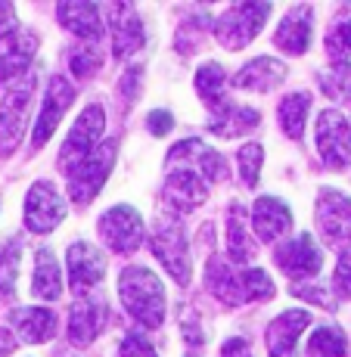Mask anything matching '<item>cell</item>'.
<instances>
[{
  "instance_id": "35",
  "label": "cell",
  "mask_w": 351,
  "mask_h": 357,
  "mask_svg": "<svg viewBox=\"0 0 351 357\" xmlns=\"http://www.w3.org/2000/svg\"><path fill=\"white\" fill-rule=\"evenodd\" d=\"M261 162H264V153H261V146H255V143H249V146L239 149V174H243V181L249 183V187L258 183Z\"/></svg>"
},
{
  "instance_id": "38",
  "label": "cell",
  "mask_w": 351,
  "mask_h": 357,
  "mask_svg": "<svg viewBox=\"0 0 351 357\" xmlns=\"http://www.w3.org/2000/svg\"><path fill=\"white\" fill-rule=\"evenodd\" d=\"M121 357H159V354H156V348L140 333H130L121 342Z\"/></svg>"
},
{
  "instance_id": "29",
  "label": "cell",
  "mask_w": 351,
  "mask_h": 357,
  "mask_svg": "<svg viewBox=\"0 0 351 357\" xmlns=\"http://www.w3.org/2000/svg\"><path fill=\"white\" fill-rule=\"evenodd\" d=\"M224 78H227V75H224V68L218 66V63H205V66L196 72V91H199V97L209 102L211 112H218V109H221L224 102H227V100H221Z\"/></svg>"
},
{
  "instance_id": "46",
  "label": "cell",
  "mask_w": 351,
  "mask_h": 357,
  "mask_svg": "<svg viewBox=\"0 0 351 357\" xmlns=\"http://www.w3.org/2000/svg\"><path fill=\"white\" fill-rule=\"evenodd\" d=\"M13 345H16V342H13V335L6 333V329H0V357H6L13 351Z\"/></svg>"
},
{
  "instance_id": "30",
  "label": "cell",
  "mask_w": 351,
  "mask_h": 357,
  "mask_svg": "<svg viewBox=\"0 0 351 357\" xmlns=\"http://www.w3.org/2000/svg\"><path fill=\"white\" fill-rule=\"evenodd\" d=\"M348 342L339 326H320L308 342V357H345Z\"/></svg>"
},
{
  "instance_id": "3",
  "label": "cell",
  "mask_w": 351,
  "mask_h": 357,
  "mask_svg": "<svg viewBox=\"0 0 351 357\" xmlns=\"http://www.w3.org/2000/svg\"><path fill=\"white\" fill-rule=\"evenodd\" d=\"M271 16V3H237L224 10L218 19V40L227 50H243L252 38L261 31V25Z\"/></svg>"
},
{
  "instance_id": "14",
  "label": "cell",
  "mask_w": 351,
  "mask_h": 357,
  "mask_svg": "<svg viewBox=\"0 0 351 357\" xmlns=\"http://www.w3.org/2000/svg\"><path fill=\"white\" fill-rule=\"evenodd\" d=\"M103 255L87 243H75L68 249V283H72L75 292H87L94 286L103 283Z\"/></svg>"
},
{
  "instance_id": "1",
  "label": "cell",
  "mask_w": 351,
  "mask_h": 357,
  "mask_svg": "<svg viewBox=\"0 0 351 357\" xmlns=\"http://www.w3.org/2000/svg\"><path fill=\"white\" fill-rule=\"evenodd\" d=\"M119 295H121V305L128 307V314L134 320H140L149 329L162 326L165 289L153 271H147V267H125L119 277Z\"/></svg>"
},
{
  "instance_id": "5",
  "label": "cell",
  "mask_w": 351,
  "mask_h": 357,
  "mask_svg": "<svg viewBox=\"0 0 351 357\" xmlns=\"http://www.w3.org/2000/svg\"><path fill=\"white\" fill-rule=\"evenodd\" d=\"M149 245H153L156 258L165 264V271H168L181 286H187L193 271H190V252H187V239H184L181 224L168 221V218L156 221V230H153V236H149Z\"/></svg>"
},
{
  "instance_id": "18",
  "label": "cell",
  "mask_w": 351,
  "mask_h": 357,
  "mask_svg": "<svg viewBox=\"0 0 351 357\" xmlns=\"http://www.w3.org/2000/svg\"><path fill=\"white\" fill-rule=\"evenodd\" d=\"M311 324L308 311H286L267 329V345H271V357H292V348L299 342V335L305 333V326Z\"/></svg>"
},
{
  "instance_id": "8",
  "label": "cell",
  "mask_w": 351,
  "mask_h": 357,
  "mask_svg": "<svg viewBox=\"0 0 351 357\" xmlns=\"http://www.w3.org/2000/svg\"><path fill=\"white\" fill-rule=\"evenodd\" d=\"M34 91V78H25V84L13 87L6 93L3 106H0V155L16 153V146L22 143L25 121H29V102Z\"/></svg>"
},
{
  "instance_id": "44",
  "label": "cell",
  "mask_w": 351,
  "mask_h": 357,
  "mask_svg": "<svg viewBox=\"0 0 351 357\" xmlns=\"http://www.w3.org/2000/svg\"><path fill=\"white\" fill-rule=\"evenodd\" d=\"M224 357H252V354L243 339H230V342H224Z\"/></svg>"
},
{
  "instance_id": "17",
  "label": "cell",
  "mask_w": 351,
  "mask_h": 357,
  "mask_svg": "<svg viewBox=\"0 0 351 357\" xmlns=\"http://www.w3.org/2000/svg\"><path fill=\"white\" fill-rule=\"evenodd\" d=\"M205 196H209V190L199 181L196 171H190V168L174 171V174H168V181H165V202L174 211H193L196 205L205 202Z\"/></svg>"
},
{
  "instance_id": "32",
  "label": "cell",
  "mask_w": 351,
  "mask_h": 357,
  "mask_svg": "<svg viewBox=\"0 0 351 357\" xmlns=\"http://www.w3.org/2000/svg\"><path fill=\"white\" fill-rule=\"evenodd\" d=\"M239 280H243V295L246 301H261V298H274V283L271 277H267L264 271H243L239 273Z\"/></svg>"
},
{
  "instance_id": "2",
  "label": "cell",
  "mask_w": 351,
  "mask_h": 357,
  "mask_svg": "<svg viewBox=\"0 0 351 357\" xmlns=\"http://www.w3.org/2000/svg\"><path fill=\"white\" fill-rule=\"evenodd\" d=\"M115 165V140H106L103 146H96L87 159L68 168V196L78 205L94 202V196L100 193V187L106 183L109 171Z\"/></svg>"
},
{
  "instance_id": "28",
  "label": "cell",
  "mask_w": 351,
  "mask_h": 357,
  "mask_svg": "<svg viewBox=\"0 0 351 357\" xmlns=\"http://www.w3.org/2000/svg\"><path fill=\"white\" fill-rule=\"evenodd\" d=\"M308 106H311V93H305V91H301V93H289V97L280 102V128L286 130V137L301 140Z\"/></svg>"
},
{
  "instance_id": "22",
  "label": "cell",
  "mask_w": 351,
  "mask_h": 357,
  "mask_svg": "<svg viewBox=\"0 0 351 357\" xmlns=\"http://www.w3.org/2000/svg\"><path fill=\"white\" fill-rule=\"evenodd\" d=\"M103 314H106V307L96 298H81L72 307V314H68V335H72L75 345H91L96 335H100Z\"/></svg>"
},
{
  "instance_id": "23",
  "label": "cell",
  "mask_w": 351,
  "mask_h": 357,
  "mask_svg": "<svg viewBox=\"0 0 351 357\" xmlns=\"http://www.w3.org/2000/svg\"><path fill=\"white\" fill-rule=\"evenodd\" d=\"M59 22L66 25L68 31H75L84 40H96L103 38V16L96 3H59L57 10Z\"/></svg>"
},
{
  "instance_id": "43",
  "label": "cell",
  "mask_w": 351,
  "mask_h": 357,
  "mask_svg": "<svg viewBox=\"0 0 351 357\" xmlns=\"http://www.w3.org/2000/svg\"><path fill=\"white\" fill-rule=\"evenodd\" d=\"M140 68H130V72L125 75V81H121V93H125V100L130 102L134 100V93H137V87H140Z\"/></svg>"
},
{
  "instance_id": "37",
  "label": "cell",
  "mask_w": 351,
  "mask_h": 357,
  "mask_svg": "<svg viewBox=\"0 0 351 357\" xmlns=\"http://www.w3.org/2000/svg\"><path fill=\"white\" fill-rule=\"evenodd\" d=\"M103 66V56L96 50H91V47H87V50H78L72 56V72H75V78H91V75L96 72V68Z\"/></svg>"
},
{
  "instance_id": "24",
  "label": "cell",
  "mask_w": 351,
  "mask_h": 357,
  "mask_svg": "<svg viewBox=\"0 0 351 357\" xmlns=\"http://www.w3.org/2000/svg\"><path fill=\"white\" fill-rule=\"evenodd\" d=\"M31 292H34V298H44V301H57L63 295V277H59V264L50 249H38Z\"/></svg>"
},
{
  "instance_id": "41",
  "label": "cell",
  "mask_w": 351,
  "mask_h": 357,
  "mask_svg": "<svg viewBox=\"0 0 351 357\" xmlns=\"http://www.w3.org/2000/svg\"><path fill=\"white\" fill-rule=\"evenodd\" d=\"M147 125L153 128V134H168L171 128H174V119H171V112H162V109H156V112H149V119H147Z\"/></svg>"
},
{
  "instance_id": "42",
  "label": "cell",
  "mask_w": 351,
  "mask_h": 357,
  "mask_svg": "<svg viewBox=\"0 0 351 357\" xmlns=\"http://www.w3.org/2000/svg\"><path fill=\"white\" fill-rule=\"evenodd\" d=\"M16 31V10L10 3H0V40Z\"/></svg>"
},
{
  "instance_id": "13",
  "label": "cell",
  "mask_w": 351,
  "mask_h": 357,
  "mask_svg": "<svg viewBox=\"0 0 351 357\" xmlns=\"http://www.w3.org/2000/svg\"><path fill=\"white\" fill-rule=\"evenodd\" d=\"M34 50H38V38L29 31H13L10 38L0 40V84L22 78Z\"/></svg>"
},
{
  "instance_id": "27",
  "label": "cell",
  "mask_w": 351,
  "mask_h": 357,
  "mask_svg": "<svg viewBox=\"0 0 351 357\" xmlns=\"http://www.w3.org/2000/svg\"><path fill=\"white\" fill-rule=\"evenodd\" d=\"M209 289L215 292V298L227 301V305H243V301H246L239 273H230L218 258L209 264Z\"/></svg>"
},
{
  "instance_id": "26",
  "label": "cell",
  "mask_w": 351,
  "mask_h": 357,
  "mask_svg": "<svg viewBox=\"0 0 351 357\" xmlns=\"http://www.w3.org/2000/svg\"><path fill=\"white\" fill-rule=\"evenodd\" d=\"M227 252L233 261H252L255 258V243L249 239V224H246L243 205H233L227 218Z\"/></svg>"
},
{
  "instance_id": "12",
  "label": "cell",
  "mask_w": 351,
  "mask_h": 357,
  "mask_svg": "<svg viewBox=\"0 0 351 357\" xmlns=\"http://www.w3.org/2000/svg\"><path fill=\"white\" fill-rule=\"evenodd\" d=\"M75 100V87L68 84L66 78H50V87H47V97H44V106H40V115H38V125H34V149H40L47 140L53 137V130H57L59 119L66 115V109L72 106Z\"/></svg>"
},
{
  "instance_id": "21",
  "label": "cell",
  "mask_w": 351,
  "mask_h": 357,
  "mask_svg": "<svg viewBox=\"0 0 351 357\" xmlns=\"http://www.w3.org/2000/svg\"><path fill=\"white\" fill-rule=\"evenodd\" d=\"M10 324L16 326L19 339L31 342V345L53 339V333H57V317L47 307H16L10 314Z\"/></svg>"
},
{
  "instance_id": "15",
  "label": "cell",
  "mask_w": 351,
  "mask_h": 357,
  "mask_svg": "<svg viewBox=\"0 0 351 357\" xmlns=\"http://www.w3.org/2000/svg\"><path fill=\"white\" fill-rule=\"evenodd\" d=\"M109 25H112V47L115 56H130L134 50H140L147 34H143V25L137 19L134 6H109Z\"/></svg>"
},
{
  "instance_id": "45",
  "label": "cell",
  "mask_w": 351,
  "mask_h": 357,
  "mask_svg": "<svg viewBox=\"0 0 351 357\" xmlns=\"http://www.w3.org/2000/svg\"><path fill=\"white\" fill-rule=\"evenodd\" d=\"M295 295H305V298H314V305H329L327 301V289H311V286H292Z\"/></svg>"
},
{
  "instance_id": "6",
  "label": "cell",
  "mask_w": 351,
  "mask_h": 357,
  "mask_svg": "<svg viewBox=\"0 0 351 357\" xmlns=\"http://www.w3.org/2000/svg\"><path fill=\"white\" fill-rule=\"evenodd\" d=\"M318 149L327 168L339 171L351 165V125L336 109L318 115Z\"/></svg>"
},
{
  "instance_id": "9",
  "label": "cell",
  "mask_w": 351,
  "mask_h": 357,
  "mask_svg": "<svg viewBox=\"0 0 351 357\" xmlns=\"http://www.w3.org/2000/svg\"><path fill=\"white\" fill-rule=\"evenodd\" d=\"M100 236L112 252H134L143 243V218L130 205H115L100 218Z\"/></svg>"
},
{
  "instance_id": "36",
  "label": "cell",
  "mask_w": 351,
  "mask_h": 357,
  "mask_svg": "<svg viewBox=\"0 0 351 357\" xmlns=\"http://www.w3.org/2000/svg\"><path fill=\"white\" fill-rule=\"evenodd\" d=\"M196 165L202 168V174L209 177V181H224L227 177V162H224V155L215 153V149H202V153L196 155Z\"/></svg>"
},
{
  "instance_id": "4",
  "label": "cell",
  "mask_w": 351,
  "mask_h": 357,
  "mask_svg": "<svg viewBox=\"0 0 351 357\" xmlns=\"http://www.w3.org/2000/svg\"><path fill=\"white\" fill-rule=\"evenodd\" d=\"M318 224L320 236L329 249L351 252V199L342 196L339 190H323L318 205Z\"/></svg>"
},
{
  "instance_id": "39",
  "label": "cell",
  "mask_w": 351,
  "mask_h": 357,
  "mask_svg": "<svg viewBox=\"0 0 351 357\" xmlns=\"http://www.w3.org/2000/svg\"><path fill=\"white\" fill-rule=\"evenodd\" d=\"M336 289L339 295H351V252L342 255L339 267H336Z\"/></svg>"
},
{
  "instance_id": "31",
  "label": "cell",
  "mask_w": 351,
  "mask_h": 357,
  "mask_svg": "<svg viewBox=\"0 0 351 357\" xmlns=\"http://www.w3.org/2000/svg\"><path fill=\"white\" fill-rule=\"evenodd\" d=\"M19 258H22V239L13 236L0 245V295L16 292V277H19Z\"/></svg>"
},
{
  "instance_id": "40",
  "label": "cell",
  "mask_w": 351,
  "mask_h": 357,
  "mask_svg": "<svg viewBox=\"0 0 351 357\" xmlns=\"http://www.w3.org/2000/svg\"><path fill=\"white\" fill-rule=\"evenodd\" d=\"M184 339L190 342V345H202V329H199V324L193 320V307H184Z\"/></svg>"
},
{
  "instance_id": "11",
  "label": "cell",
  "mask_w": 351,
  "mask_h": 357,
  "mask_svg": "<svg viewBox=\"0 0 351 357\" xmlns=\"http://www.w3.org/2000/svg\"><path fill=\"white\" fill-rule=\"evenodd\" d=\"M274 261H277V267H280V271H286L289 277L308 280V277H318V273H320L323 252L314 245L311 233H299L292 243H286L283 249L274 252Z\"/></svg>"
},
{
  "instance_id": "10",
  "label": "cell",
  "mask_w": 351,
  "mask_h": 357,
  "mask_svg": "<svg viewBox=\"0 0 351 357\" xmlns=\"http://www.w3.org/2000/svg\"><path fill=\"white\" fill-rule=\"evenodd\" d=\"M66 218V202L50 181H38L25 196V224L31 233H50Z\"/></svg>"
},
{
  "instance_id": "19",
  "label": "cell",
  "mask_w": 351,
  "mask_h": 357,
  "mask_svg": "<svg viewBox=\"0 0 351 357\" xmlns=\"http://www.w3.org/2000/svg\"><path fill=\"white\" fill-rule=\"evenodd\" d=\"M252 224H255V233L261 243H274V239H280L289 230L292 215H289V208L280 199L264 196V199H258L255 208H252Z\"/></svg>"
},
{
  "instance_id": "7",
  "label": "cell",
  "mask_w": 351,
  "mask_h": 357,
  "mask_svg": "<svg viewBox=\"0 0 351 357\" xmlns=\"http://www.w3.org/2000/svg\"><path fill=\"white\" fill-rule=\"evenodd\" d=\"M103 125H106V112H103L100 102H91V106L78 115L75 128L68 130V137L63 143V153H59V165H63V168H72V162L78 165L81 159H87V155L100 146Z\"/></svg>"
},
{
  "instance_id": "20",
  "label": "cell",
  "mask_w": 351,
  "mask_h": 357,
  "mask_svg": "<svg viewBox=\"0 0 351 357\" xmlns=\"http://www.w3.org/2000/svg\"><path fill=\"white\" fill-rule=\"evenodd\" d=\"M286 78V66L274 56H258L252 59L249 66L239 68V75L233 78L237 87H249V91H258V93H267Z\"/></svg>"
},
{
  "instance_id": "25",
  "label": "cell",
  "mask_w": 351,
  "mask_h": 357,
  "mask_svg": "<svg viewBox=\"0 0 351 357\" xmlns=\"http://www.w3.org/2000/svg\"><path fill=\"white\" fill-rule=\"evenodd\" d=\"M261 121V115L255 109H246V106H233V102H224L218 112H211V130L218 137H237V134H246L252 130Z\"/></svg>"
},
{
  "instance_id": "33",
  "label": "cell",
  "mask_w": 351,
  "mask_h": 357,
  "mask_svg": "<svg viewBox=\"0 0 351 357\" xmlns=\"http://www.w3.org/2000/svg\"><path fill=\"white\" fill-rule=\"evenodd\" d=\"M323 91L336 100H351V63H339L327 78H320Z\"/></svg>"
},
{
  "instance_id": "34",
  "label": "cell",
  "mask_w": 351,
  "mask_h": 357,
  "mask_svg": "<svg viewBox=\"0 0 351 357\" xmlns=\"http://www.w3.org/2000/svg\"><path fill=\"white\" fill-rule=\"evenodd\" d=\"M327 50L333 59H345L351 56V19L336 22V29L327 34Z\"/></svg>"
},
{
  "instance_id": "16",
  "label": "cell",
  "mask_w": 351,
  "mask_h": 357,
  "mask_svg": "<svg viewBox=\"0 0 351 357\" xmlns=\"http://www.w3.org/2000/svg\"><path fill=\"white\" fill-rule=\"evenodd\" d=\"M274 44L283 53H292V56L305 53L311 44V6H292L280 22L277 34H274Z\"/></svg>"
}]
</instances>
